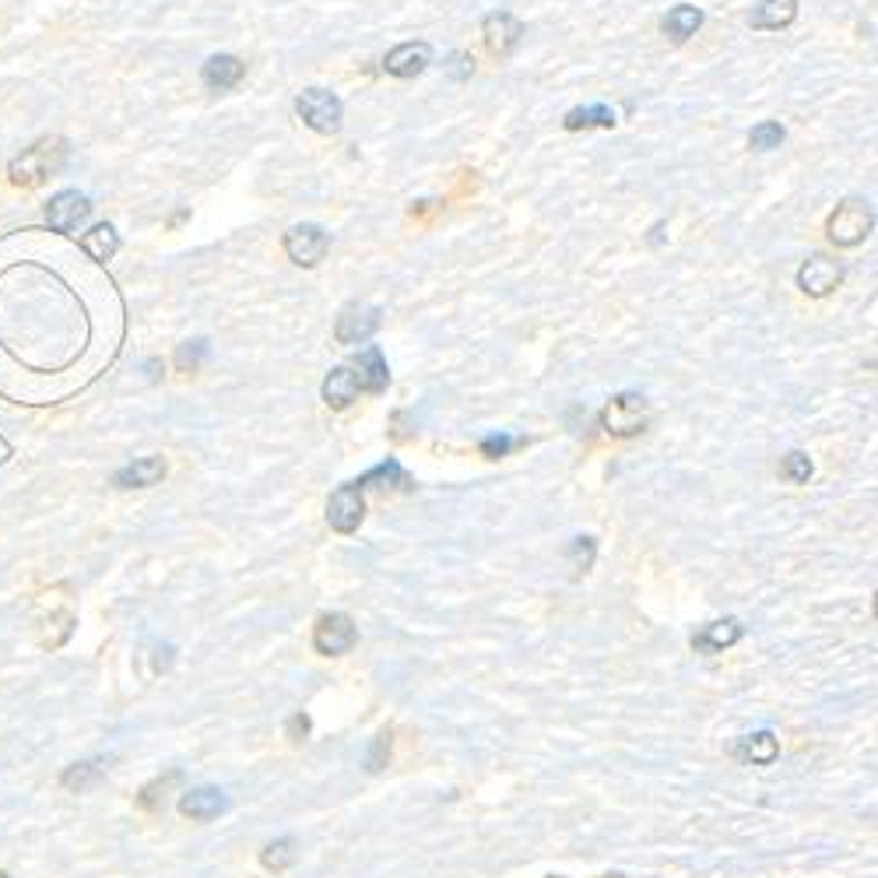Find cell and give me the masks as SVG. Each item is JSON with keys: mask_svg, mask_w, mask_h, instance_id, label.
<instances>
[{"mask_svg": "<svg viewBox=\"0 0 878 878\" xmlns=\"http://www.w3.org/2000/svg\"><path fill=\"white\" fill-rule=\"evenodd\" d=\"M67 155H70V148H67L64 137H43L18 158H11L8 176H11L14 187H40L49 176H57L64 169Z\"/></svg>", "mask_w": 878, "mask_h": 878, "instance_id": "1", "label": "cell"}, {"mask_svg": "<svg viewBox=\"0 0 878 878\" xmlns=\"http://www.w3.org/2000/svg\"><path fill=\"white\" fill-rule=\"evenodd\" d=\"M871 229H875V211L865 197H847V201H840L836 211L830 214V222H826L830 243L840 249L865 243L871 236Z\"/></svg>", "mask_w": 878, "mask_h": 878, "instance_id": "2", "label": "cell"}, {"mask_svg": "<svg viewBox=\"0 0 878 878\" xmlns=\"http://www.w3.org/2000/svg\"><path fill=\"white\" fill-rule=\"evenodd\" d=\"M647 425H651V404L643 393H615V398L601 408V429L612 440L640 436Z\"/></svg>", "mask_w": 878, "mask_h": 878, "instance_id": "3", "label": "cell"}, {"mask_svg": "<svg viewBox=\"0 0 878 878\" xmlns=\"http://www.w3.org/2000/svg\"><path fill=\"white\" fill-rule=\"evenodd\" d=\"M296 113L302 116V123H307L310 131L334 134L337 127H342L345 110H342V99L327 92V88H307V92L296 99Z\"/></svg>", "mask_w": 878, "mask_h": 878, "instance_id": "4", "label": "cell"}, {"mask_svg": "<svg viewBox=\"0 0 878 878\" xmlns=\"http://www.w3.org/2000/svg\"><path fill=\"white\" fill-rule=\"evenodd\" d=\"M355 640H358V630L352 615L345 612H327L313 625V651L320 657H342L355 647Z\"/></svg>", "mask_w": 878, "mask_h": 878, "instance_id": "5", "label": "cell"}, {"mask_svg": "<svg viewBox=\"0 0 878 878\" xmlns=\"http://www.w3.org/2000/svg\"><path fill=\"white\" fill-rule=\"evenodd\" d=\"M327 249H331V236L313 222L292 225L289 232H285V254H289V260L299 267H316L327 257Z\"/></svg>", "mask_w": 878, "mask_h": 878, "instance_id": "6", "label": "cell"}, {"mask_svg": "<svg viewBox=\"0 0 878 878\" xmlns=\"http://www.w3.org/2000/svg\"><path fill=\"white\" fill-rule=\"evenodd\" d=\"M92 219V201L81 190H60L46 201V225L53 232H78Z\"/></svg>", "mask_w": 878, "mask_h": 878, "instance_id": "7", "label": "cell"}, {"mask_svg": "<svg viewBox=\"0 0 878 878\" xmlns=\"http://www.w3.org/2000/svg\"><path fill=\"white\" fill-rule=\"evenodd\" d=\"M840 281H844V264L826 254H812L798 267V289L812 299L830 296L833 289H840Z\"/></svg>", "mask_w": 878, "mask_h": 878, "instance_id": "8", "label": "cell"}, {"mask_svg": "<svg viewBox=\"0 0 878 878\" xmlns=\"http://www.w3.org/2000/svg\"><path fill=\"white\" fill-rule=\"evenodd\" d=\"M366 516V499H363V489L348 481V486L337 489L331 499H327V524L337 531V534H352L358 531Z\"/></svg>", "mask_w": 878, "mask_h": 878, "instance_id": "9", "label": "cell"}, {"mask_svg": "<svg viewBox=\"0 0 878 878\" xmlns=\"http://www.w3.org/2000/svg\"><path fill=\"white\" fill-rule=\"evenodd\" d=\"M376 327H380V310L369 307V302H352V307H345L342 316H337L334 337L342 345H366L376 334Z\"/></svg>", "mask_w": 878, "mask_h": 878, "instance_id": "10", "label": "cell"}, {"mask_svg": "<svg viewBox=\"0 0 878 878\" xmlns=\"http://www.w3.org/2000/svg\"><path fill=\"white\" fill-rule=\"evenodd\" d=\"M481 35H486V49L492 57H510L516 43H521L524 25L516 22L510 11H492L486 14V22H481Z\"/></svg>", "mask_w": 878, "mask_h": 878, "instance_id": "11", "label": "cell"}, {"mask_svg": "<svg viewBox=\"0 0 878 878\" xmlns=\"http://www.w3.org/2000/svg\"><path fill=\"white\" fill-rule=\"evenodd\" d=\"M742 636H745V630H742L738 619H716V622L703 625V630L696 633L689 643H692L696 654L713 657V654H724L727 647H734V643H738Z\"/></svg>", "mask_w": 878, "mask_h": 878, "instance_id": "12", "label": "cell"}, {"mask_svg": "<svg viewBox=\"0 0 878 878\" xmlns=\"http://www.w3.org/2000/svg\"><path fill=\"white\" fill-rule=\"evenodd\" d=\"M348 369L355 373L358 390H366V393H380V390H387V384H390L387 358H384V352L376 348V345H369V348L358 352V355L352 358V366H348Z\"/></svg>", "mask_w": 878, "mask_h": 878, "instance_id": "13", "label": "cell"}, {"mask_svg": "<svg viewBox=\"0 0 878 878\" xmlns=\"http://www.w3.org/2000/svg\"><path fill=\"white\" fill-rule=\"evenodd\" d=\"M433 64V49L429 43H401L384 57V70L393 78H415Z\"/></svg>", "mask_w": 878, "mask_h": 878, "instance_id": "14", "label": "cell"}, {"mask_svg": "<svg viewBox=\"0 0 878 878\" xmlns=\"http://www.w3.org/2000/svg\"><path fill=\"white\" fill-rule=\"evenodd\" d=\"M222 812H229V798L219 787H193L184 798H179V815L193 819V822H211Z\"/></svg>", "mask_w": 878, "mask_h": 878, "instance_id": "15", "label": "cell"}, {"mask_svg": "<svg viewBox=\"0 0 878 878\" xmlns=\"http://www.w3.org/2000/svg\"><path fill=\"white\" fill-rule=\"evenodd\" d=\"M731 756L742 766H769L780 756V742L774 731H756V734H742L738 742L731 745Z\"/></svg>", "mask_w": 878, "mask_h": 878, "instance_id": "16", "label": "cell"}, {"mask_svg": "<svg viewBox=\"0 0 878 878\" xmlns=\"http://www.w3.org/2000/svg\"><path fill=\"white\" fill-rule=\"evenodd\" d=\"M246 75V64L240 57H232V53H219V57H211L201 70V81L211 92H229V88H236Z\"/></svg>", "mask_w": 878, "mask_h": 878, "instance_id": "17", "label": "cell"}, {"mask_svg": "<svg viewBox=\"0 0 878 878\" xmlns=\"http://www.w3.org/2000/svg\"><path fill=\"white\" fill-rule=\"evenodd\" d=\"M166 478V460L163 457H141L127 468H120L113 475V486L120 489H148V486H158V481Z\"/></svg>", "mask_w": 878, "mask_h": 878, "instance_id": "18", "label": "cell"}, {"mask_svg": "<svg viewBox=\"0 0 878 878\" xmlns=\"http://www.w3.org/2000/svg\"><path fill=\"white\" fill-rule=\"evenodd\" d=\"M794 18H798V0H759L748 22H752V29L780 32L787 25H794Z\"/></svg>", "mask_w": 878, "mask_h": 878, "instance_id": "19", "label": "cell"}, {"mask_svg": "<svg viewBox=\"0 0 878 878\" xmlns=\"http://www.w3.org/2000/svg\"><path fill=\"white\" fill-rule=\"evenodd\" d=\"M320 393H324V404L334 408V411H345L355 398H358V384H355V373L348 366H337L331 369V376L324 380V387H320Z\"/></svg>", "mask_w": 878, "mask_h": 878, "instance_id": "20", "label": "cell"}, {"mask_svg": "<svg viewBox=\"0 0 878 878\" xmlns=\"http://www.w3.org/2000/svg\"><path fill=\"white\" fill-rule=\"evenodd\" d=\"M110 763H113V759H88V763H75V766H67V769H64L60 783L67 787V791L85 794V791H92V787L102 783V777L110 774Z\"/></svg>", "mask_w": 878, "mask_h": 878, "instance_id": "21", "label": "cell"}, {"mask_svg": "<svg viewBox=\"0 0 878 878\" xmlns=\"http://www.w3.org/2000/svg\"><path fill=\"white\" fill-rule=\"evenodd\" d=\"M703 25V11L700 8H692V4H678L665 14V22H660V29H665V35L671 43H686L689 35H696Z\"/></svg>", "mask_w": 878, "mask_h": 878, "instance_id": "22", "label": "cell"}, {"mask_svg": "<svg viewBox=\"0 0 878 878\" xmlns=\"http://www.w3.org/2000/svg\"><path fill=\"white\" fill-rule=\"evenodd\" d=\"M81 249L92 260L105 264V260H113L116 257V249H120V236H116V229L110 222H102L96 225L92 232H85V240H81Z\"/></svg>", "mask_w": 878, "mask_h": 878, "instance_id": "23", "label": "cell"}, {"mask_svg": "<svg viewBox=\"0 0 878 878\" xmlns=\"http://www.w3.org/2000/svg\"><path fill=\"white\" fill-rule=\"evenodd\" d=\"M296 857H299V847H296V840L292 836H278V840H271V844H267L264 851H260V865L267 868V871H289L292 865H296Z\"/></svg>", "mask_w": 878, "mask_h": 878, "instance_id": "24", "label": "cell"}, {"mask_svg": "<svg viewBox=\"0 0 878 878\" xmlns=\"http://www.w3.org/2000/svg\"><path fill=\"white\" fill-rule=\"evenodd\" d=\"M566 131H587V127H615V110L608 105H580V110H569L563 120Z\"/></svg>", "mask_w": 878, "mask_h": 878, "instance_id": "25", "label": "cell"}, {"mask_svg": "<svg viewBox=\"0 0 878 878\" xmlns=\"http://www.w3.org/2000/svg\"><path fill=\"white\" fill-rule=\"evenodd\" d=\"M373 481H380V489H387V486H401V489H411V478L401 471V464L398 460H387V464H376L373 471H366L363 478L355 481L358 489H369Z\"/></svg>", "mask_w": 878, "mask_h": 878, "instance_id": "26", "label": "cell"}, {"mask_svg": "<svg viewBox=\"0 0 878 878\" xmlns=\"http://www.w3.org/2000/svg\"><path fill=\"white\" fill-rule=\"evenodd\" d=\"M783 127L777 120H763V123H756V127L748 131V148L752 152H774V148H780L783 145Z\"/></svg>", "mask_w": 878, "mask_h": 878, "instance_id": "27", "label": "cell"}, {"mask_svg": "<svg viewBox=\"0 0 878 878\" xmlns=\"http://www.w3.org/2000/svg\"><path fill=\"white\" fill-rule=\"evenodd\" d=\"M390 756H393V731H380V734H376V738L369 742L363 766L369 769V774H380V769L390 763Z\"/></svg>", "mask_w": 878, "mask_h": 878, "instance_id": "28", "label": "cell"}, {"mask_svg": "<svg viewBox=\"0 0 878 878\" xmlns=\"http://www.w3.org/2000/svg\"><path fill=\"white\" fill-rule=\"evenodd\" d=\"M812 460H809V454H801V451H791L783 457V468H780V475L791 481V486H804V481L812 478Z\"/></svg>", "mask_w": 878, "mask_h": 878, "instance_id": "29", "label": "cell"}, {"mask_svg": "<svg viewBox=\"0 0 878 878\" xmlns=\"http://www.w3.org/2000/svg\"><path fill=\"white\" fill-rule=\"evenodd\" d=\"M566 555H569L573 569L587 573L590 566H594V555H598V548H594V537H573V545L566 548Z\"/></svg>", "mask_w": 878, "mask_h": 878, "instance_id": "30", "label": "cell"}, {"mask_svg": "<svg viewBox=\"0 0 878 878\" xmlns=\"http://www.w3.org/2000/svg\"><path fill=\"white\" fill-rule=\"evenodd\" d=\"M204 358H208V342H201V337H197V342H184L176 348V366L184 373H193Z\"/></svg>", "mask_w": 878, "mask_h": 878, "instance_id": "31", "label": "cell"}, {"mask_svg": "<svg viewBox=\"0 0 878 878\" xmlns=\"http://www.w3.org/2000/svg\"><path fill=\"white\" fill-rule=\"evenodd\" d=\"M176 780H179V774L173 769V774H169L166 780H155V783H148L145 791H141V798H137V801H141V809H148V812H152V809H158V801H163V794H158V791H166V787H169V783H176Z\"/></svg>", "mask_w": 878, "mask_h": 878, "instance_id": "32", "label": "cell"}, {"mask_svg": "<svg viewBox=\"0 0 878 878\" xmlns=\"http://www.w3.org/2000/svg\"><path fill=\"white\" fill-rule=\"evenodd\" d=\"M516 443H521V440H513V436H486V440H481V454L492 457V460L496 457H507Z\"/></svg>", "mask_w": 878, "mask_h": 878, "instance_id": "33", "label": "cell"}, {"mask_svg": "<svg viewBox=\"0 0 878 878\" xmlns=\"http://www.w3.org/2000/svg\"><path fill=\"white\" fill-rule=\"evenodd\" d=\"M310 727H313L310 716H307V713H296L292 721H289V738H292V742H307Z\"/></svg>", "mask_w": 878, "mask_h": 878, "instance_id": "34", "label": "cell"}, {"mask_svg": "<svg viewBox=\"0 0 878 878\" xmlns=\"http://www.w3.org/2000/svg\"><path fill=\"white\" fill-rule=\"evenodd\" d=\"M454 64H457V67H454V75H457V78H468L471 70H475V64H468V57H464V53H457Z\"/></svg>", "mask_w": 878, "mask_h": 878, "instance_id": "35", "label": "cell"}, {"mask_svg": "<svg viewBox=\"0 0 878 878\" xmlns=\"http://www.w3.org/2000/svg\"><path fill=\"white\" fill-rule=\"evenodd\" d=\"M548 878H566V875H548Z\"/></svg>", "mask_w": 878, "mask_h": 878, "instance_id": "36", "label": "cell"}, {"mask_svg": "<svg viewBox=\"0 0 878 878\" xmlns=\"http://www.w3.org/2000/svg\"><path fill=\"white\" fill-rule=\"evenodd\" d=\"M0 878H11V875H4V871H0Z\"/></svg>", "mask_w": 878, "mask_h": 878, "instance_id": "37", "label": "cell"}]
</instances>
